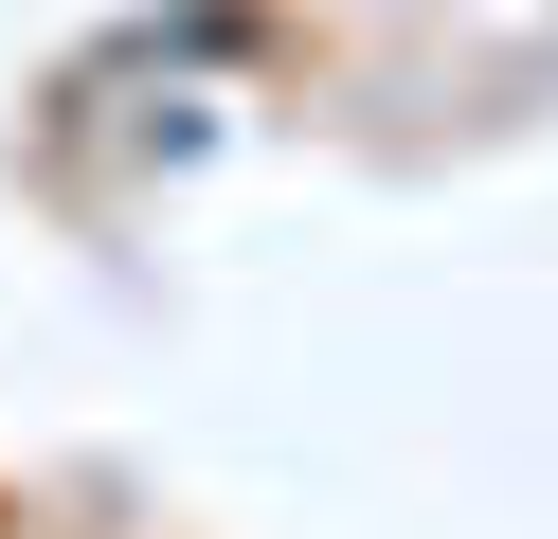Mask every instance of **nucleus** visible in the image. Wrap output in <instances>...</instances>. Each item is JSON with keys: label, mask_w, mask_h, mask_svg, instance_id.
<instances>
[]
</instances>
